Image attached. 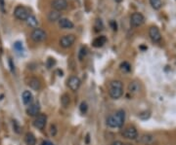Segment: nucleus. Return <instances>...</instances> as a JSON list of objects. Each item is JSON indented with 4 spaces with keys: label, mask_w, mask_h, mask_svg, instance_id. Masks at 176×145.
<instances>
[{
    "label": "nucleus",
    "mask_w": 176,
    "mask_h": 145,
    "mask_svg": "<svg viewBox=\"0 0 176 145\" xmlns=\"http://www.w3.org/2000/svg\"><path fill=\"white\" fill-rule=\"evenodd\" d=\"M125 121V112L120 109L116 113L109 116L107 119V125L110 128H121Z\"/></svg>",
    "instance_id": "1"
},
{
    "label": "nucleus",
    "mask_w": 176,
    "mask_h": 145,
    "mask_svg": "<svg viewBox=\"0 0 176 145\" xmlns=\"http://www.w3.org/2000/svg\"><path fill=\"white\" fill-rule=\"evenodd\" d=\"M109 95L113 100H118L123 95V85L119 80H113L109 85Z\"/></svg>",
    "instance_id": "2"
},
{
    "label": "nucleus",
    "mask_w": 176,
    "mask_h": 145,
    "mask_svg": "<svg viewBox=\"0 0 176 145\" xmlns=\"http://www.w3.org/2000/svg\"><path fill=\"white\" fill-rule=\"evenodd\" d=\"M76 40V35L67 34V35H64L62 38L60 39V45H61V47H63L64 49H69L74 44Z\"/></svg>",
    "instance_id": "3"
},
{
    "label": "nucleus",
    "mask_w": 176,
    "mask_h": 145,
    "mask_svg": "<svg viewBox=\"0 0 176 145\" xmlns=\"http://www.w3.org/2000/svg\"><path fill=\"white\" fill-rule=\"evenodd\" d=\"M14 16L16 17V19H20V21H25L26 18L30 16V12L26 9L25 6H17L14 10Z\"/></svg>",
    "instance_id": "4"
},
{
    "label": "nucleus",
    "mask_w": 176,
    "mask_h": 145,
    "mask_svg": "<svg viewBox=\"0 0 176 145\" xmlns=\"http://www.w3.org/2000/svg\"><path fill=\"white\" fill-rule=\"evenodd\" d=\"M47 37L46 32L41 29V28H35L30 33V38L32 39L35 42H42L44 41Z\"/></svg>",
    "instance_id": "5"
},
{
    "label": "nucleus",
    "mask_w": 176,
    "mask_h": 145,
    "mask_svg": "<svg viewBox=\"0 0 176 145\" xmlns=\"http://www.w3.org/2000/svg\"><path fill=\"white\" fill-rule=\"evenodd\" d=\"M121 134H123V137L127 138V139H136L138 137V131L135 127L128 126L125 129H123V130L121 131Z\"/></svg>",
    "instance_id": "6"
},
{
    "label": "nucleus",
    "mask_w": 176,
    "mask_h": 145,
    "mask_svg": "<svg viewBox=\"0 0 176 145\" xmlns=\"http://www.w3.org/2000/svg\"><path fill=\"white\" fill-rule=\"evenodd\" d=\"M47 122V116L45 114L39 113L37 116H35V119L33 121V126L38 130H43L46 126Z\"/></svg>",
    "instance_id": "7"
},
{
    "label": "nucleus",
    "mask_w": 176,
    "mask_h": 145,
    "mask_svg": "<svg viewBox=\"0 0 176 145\" xmlns=\"http://www.w3.org/2000/svg\"><path fill=\"white\" fill-rule=\"evenodd\" d=\"M144 22H145V18L141 13H133L130 17V23L132 26H135V28L142 25L144 23Z\"/></svg>",
    "instance_id": "8"
},
{
    "label": "nucleus",
    "mask_w": 176,
    "mask_h": 145,
    "mask_svg": "<svg viewBox=\"0 0 176 145\" xmlns=\"http://www.w3.org/2000/svg\"><path fill=\"white\" fill-rule=\"evenodd\" d=\"M81 85L80 79L77 76H72L67 80V87H69L72 92H76Z\"/></svg>",
    "instance_id": "9"
},
{
    "label": "nucleus",
    "mask_w": 176,
    "mask_h": 145,
    "mask_svg": "<svg viewBox=\"0 0 176 145\" xmlns=\"http://www.w3.org/2000/svg\"><path fill=\"white\" fill-rule=\"evenodd\" d=\"M26 85L29 86V87L32 90L35 91H39L41 89V83H40L39 79H37L36 77H29L26 78Z\"/></svg>",
    "instance_id": "10"
},
{
    "label": "nucleus",
    "mask_w": 176,
    "mask_h": 145,
    "mask_svg": "<svg viewBox=\"0 0 176 145\" xmlns=\"http://www.w3.org/2000/svg\"><path fill=\"white\" fill-rule=\"evenodd\" d=\"M51 6L53 10L61 12V11L66 10L67 8V6H69V4H67V0H53Z\"/></svg>",
    "instance_id": "11"
},
{
    "label": "nucleus",
    "mask_w": 176,
    "mask_h": 145,
    "mask_svg": "<svg viewBox=\"0 0 176 145\" xmlns=\"http://www.w3.org/2000/svg\"><path fill=\"white\" fill-rule=\"evenodd\" d=\"M149 35H150V38L154 42H160L161 40L160 32L157 26H151L150 29H149Z\"/></svg>",
    "instance_id": "12"
},
{
    "label": "nucleus",
    "mask_w": 176,
    "mask_h": 145,
    "mask_svg": "<svg viewBox=\"0 0 176 145\" xmlns=\"http://www.w3.org/2000/svg\"><path fill=\"white\" fill-rule=\"evenodd\" d=\"M155 140V137L151 134H142L140 137H139V139L137 140L138 142L142 143V144H146V145H150L152 144L154 141Z\"/></svg>",
    "instance_id": "13"
},
{
    "label": "nucleus",
    "mask_w": 176,
    "mask_h": 145,
    "mask_svg": "<svg viewBox=\"0 0 176 145\" xmlns=\"http://www.w3.org/2000/svg\"><path fill=\"white\" fill-rule=\"evenodd\" d=\"M39 111H40V106L37 102H35V103L30 104L28 107V109H26V114L30 117H35L39 114Z\"/></svg>",
    "instance_id": "14"
},
{
    "label": "nucleus",
    "mask_w": 176,
    "mask_h": 145,
    "mask_svg": "<svg viewBox=\"0 0 176 145\" xmlns=\"http://www.w3.org/2000/svg\"><path fill=\"white\" fill-rule=\"evenodd\" d=\"M59 26L63 29H72L73 28V23L67 18H61L59 19Z\"/></svg>",
    "instance_id": "15"
},
{
    "label": "nucleus",
    "mask_w": 176,
    "mask_h": 145,
    "mask_svg": "<svg viewBox=\"0 0 176 145\" xmlns=\"http://www.w3.org/2000/svg\"><path fill=\"white\" fill-rule=\"evenodd\" d=\"M141 91V85L138 81H132L128 85V92L132 95H136Z\"/></svg>",
    "instance_id": "16"
},
{
    "label": "nucleus",
    "mask_w": 176,
    "mask_h": 145,
    "mask_svg": "<svg viewBox=\"0 0 176 145\" xmlns=\"http://www.w3.org/2000/svg\"><path fill=\"white\" fill-rule=\"evenodd\" d=\"M22 98H23V102L25 105H30L33 100V96L30 91H24Z\"/></svg>",
    "instance_id": "17"
},
{
    "label": "nucleus",
    "mask_w": 176,
    "mask_h": 145,
    "mask_svg": "<svg viewBox=\"0 0 176 145\" xmlns=\"http://www.w3.org/2000/svg\"><path fill=\"white\" fill-rule=\"evenodd\" d=\"M25 23H26V24H28L30 28H37V26H38V24H39V22H38V19L33 16V15H30V16L26 18V19H25Z\"/></svg>",
    "instance_id": "18"
},
{
    "label": "nucleus",
    "mask_w": 176,
    "mask_h": 145,
    "mask_svg": "<svg viewBox=\"0 0 176 145\" xmlns=\"http://www.w3.org/2000/svg\"><path fill=\"white\" fill-rule=\"evenodd\" d=\"M61 18H62V14H61V12L56 11V10H52L51 12H49V14H48V19L51 23L59 22V19Z\"/></svg>",
    "instance_id": "19"
},
{
    "label": "nucleus",
    "mask_w": 176,
    "mask_h": 145,
    "mask_svg": "<svg viewBox=\"0 0 176 145\" xmlns=\"http://www.w3.org/2000/svg\"><path fill=\"white\" fill-rule=\"evenodd\" d=\"M106 42H107V38L105 36H99L94 39L92 45H93V47H95V48H101V47H103Z\"/></svg>",
    "instance_id": "20"
},
{
    "label": "nucleus",
    "mask_w": 176,
    "mask_h": 145,
    "mask_svg": "<svg viewBox=\"0 0 176 145\" xmlns=\"http://www.w3.org/2000/svg\"><path fill=\"white\" fill-rule=\"evenodd\" d=\"M25 140L26 145H35L36 144V138L31 133H28L25 134Z\"/></svg>",
    "instance_id": "21"
},
{
    "label": "nucleus",
    "mask_w": 176,
    "mask_h": 145,
    "mask_svg": "<svg viewBox=\"0 0 176 145\" xmlns=\"http://www.w3.org/2000/svg\"><path fill=\"white\" fill-rule=\"evenodd\" d=\"M61 103H62V105H63L65 108L69 107L70 104H71V97H70V96L67 95V94H64L62 96H61Z\"/></svg>",
    "instance_id": "22"
},
{
    "label": "nucleus",
    "mask_w": 176,
    "mask_h": 145,
    "mask_svg": "<svg viewBox=\"0 0 176 145\" xmlns=\"http://www.w3.org/2000/svg\"><path fill=\"white\" fill-rule=\"evenodd\" d=\"M150 4L152 5V7L155 10H160L162 6L161 0H150Z\"/></svg>",
    "instance_id": "23"
},
{
    "label": "nucleus",
    "mask_w": 176,
    "mask_h": 145,
    "mask_svg": "<svg viewBox=\"0 0 176 145\" xmlns=\"http://www.w3.org/2000/svg\"><path fill=\"white\" fill-rule=\"evenodd\" d=\"M119 67H120V70L123 71V72H129L131 70V65L128 63L127 62H121L120 65H119Z\"/></svg>",
    "instance_id": "24"
},
{
    "label": "nucleus",
    "mask_w": 176,
    "mask_h": 145,
    "mask_svg": "<svg viewBox=\"0 0 176 145\" xmlns=\"http://www.w3.org/2000/svg\"><path fill=\"white\" fill-rule=\"evenodd\" d=\"M94 28H95V31H96V32L103 30L104 25H103L102 21H101V19H96V23H95V25H94Z\"/></svg>",
    "instance_id": "25"
},
{
    "label": "nucleus",
    "mask_w": 176,
    "mask_h": 145,
    "mask_svg": "<svg viewBox=\"0 0 176 145\" xmlns=\"http://www.w3.org/2000/svg\"><path fill=\"white\" fill-rule=\"evenodd\" d=\"M14 49L18 52V53H23L24 52V47H23V43L20 42V41H17L15 44H14Z\"/></svg>",
    "instance_id": "26"
},
{
    "label": "nucleus",
    "mask_w": 176,
    "mask_h": 145,
    "mask_svg": "<svg viewBox=\"0 0 176 145\" xmlns=\"http://www.w3.org/2000/svg\"><path fill=\"white\" fill-rule=\"evenodd\" d=\"M55 64H56V61L54 60V58H49L48 60H47V62H46V66H47V68H48V69L52 68Z\"/></svg>",
    "instance_id": "27"
},
{
    "label": "nucleus",
    "mask_w": 176,
    "mask_h": 145,
    "mask_svg": "<svg viewBox=\"0 0 176 145\" xmlns=\"http://www.w3.org/2000/svg\"><path fill=\"white\" fill-rule=\"evenodd\" d=\"M79 109H80V112L82 114H85L86 112H87V109H88V105L85 101H82L80 104V106H79Z\"/></svg>",
    "instance_id": "28"
},
{
    "label": "nucleus",
    "mask_w": 176,
    "mask_h": 145,
    "mask_svg": "<svg viewBox=\"0 0 176 145\" xmlns=\"http://www.w3.org/2000/svg\"><path fill=\"white\" fill-rule=\"evenodd\" d=\"M151 116V113H150V111H144V112H142V113L139 114V117L141 118V119H143V120H147L149 119Z\"/></svg>",
    "instance_id": "29"
},
{
    "label": "nucleus",
    "mask_w": 176,
    "mask_h": 145,
    "mask_svg": "<svg viewBox=\"0 0 176 145\" xmlns=\"http://www.w3.org/2000/svg\"><path fill=\"white\" fill-rule=\"evenodd\" d=\"M13 128H14L15 133H17V134L21 133V127H20L19 123L16 120H13Z\"/></svg>",
    "instance_id": "30"
},
{
    "label": "nucleus",
    "mask_w": 176,
    "mask_h": 145,
    "mask_svg": "<svg viewBox=\"0 0 176 145\" xmlns=\"http://www.w3.org/2000/svg\"><path fill=\"white\" fill-rule=\"evenodd\" d=\"M86 54H87V50H86V48L82 47V48H81V50H80V53H79V60H80V61L82 60V58L86 56Z\"/></svg>",
    "instance_id": "31"
},
{
    "label": "nucleus",
    "mask_w": 176,
    "mask_h": 145,
    "mask_svg": "<svg viewBox=\"0 0 176 145\" xmlns=\"http://www.w3.org/2000/svg\"><path fill=\"white\" fill-rule=\"evenodd\" d=\"M50 133L53 136H55L57 134V128L55 125H51V127H50Z\"/></svg>",
    "instance_id": "32"
},
{
    "label": "nucleus",
    "mask_w": 176,
    "mask_h": 145,
    "mask_svg": "<svg viewBox=\"0 0 176 145\" xmlns=\"http://www.w3.org/2000/svg\"><path fill=\"white\" fill-rule=\"evenodd\" d=\"M111 26H112L113 30H114V31L118 30V24H117L116 21H112V22H111Z\"/></svg>",
    "instance_id": "33"
},
{
    "label": "nucleus",
    "mask_w": 176,
    "mask_h": 145,
    "mask_svg": "<svg viewBox=\"0 0 176 145\" xmlns=\"http://www.w3.org/2000/svg\"><path fill=\"white\" fill-rule=\"evenodd\" d=\"M9 64H10V68H11V71L12 72H14L15 71V65L13 64V62L11 58H9Z\"/></svg>",
    "instance_id": "34"
},
{
    "label": "nucleus",
    "mask_w": 176,
    "mask_h": 145,
    "mask_svg": "<svg viewBox=\"0 0 176 145\" xmlns=\"http://www.w3.org/2000/svg\"><path fill=\"white\" fill-rule=\"evenodd\" d=\"M4 7H5V2H4V0H0V8H1V10H2L3 13H5V9H4Z\"/></svg>",
    "instance_id": "35"
},
{
    "label": "nucleus",
    "mask_w": 176,
    "mask_h": 145,
    "mask_svg": "<svg viewBox=\"0 0 176 145\" xmlns=\"http://www.w3.org/2000/svg\"><path fill=\"white\" fill-rule=\"evenodd\" d=\"M112 145H123V143L121 142V141L117 140V141H113V142L112 143Z\"/></svg>",
    "instance_id": "36"
},
{
    "label": "nucleus",
    "mask_w": 176,
    "mask_h": 145,
    "mask_svg": "<svg viewBox=\"0 0 176 145\" xmlns=\"http://www.w3.org/2000/svg\"><path fill=\"white\" fill-rule=\"evenodd\" d=\"M42 145H53L50 141H44Z\"/></svg>",
    "instance_id": "37"
},
{
    "label": "nucleus",
    "mask_w": 176,
    "mask_h": 145,
    "mask_svg": "<svg viewBox=\"0 0 176 145\" xmlns=\"http://www.w3.org/2000/svg\"><path fill=\"white\" fill-rule=\"evenodd\" d=\"M86 143H89V134L86 135Z\"/></svg>",
    "instance_id": "38"
},
{
    "label": "nucleus",
    "mask_w": 176,
    "mask_h": 145,
    "mask_svg": "<svg viewBox=\"0 0 176 145\" xmlns=\"http://www.w3.org/2000/svg\"><path fill=\"white\" fill-rule=\"evenodd\" d=\"M114 1H116V2H118V3H120L121 1H123V0H114Z\"/></svg>",
    "instance_id": "39"
},
{
    "label": "nucleus",
    "mask_w": 176,
    "mask_h": 145,
    "mask_svg": "<svg viewBox=\"0 0 176 145\" xmlns=\"http://www.w3.org/2000/svg\"><path fill=\"white\" fill-rule=\"evenodd\" d=\"M123 145H132V144H130V143H125V144H123Z\"/></svg>",
    "instance_id": "40"
}]
</instances>
